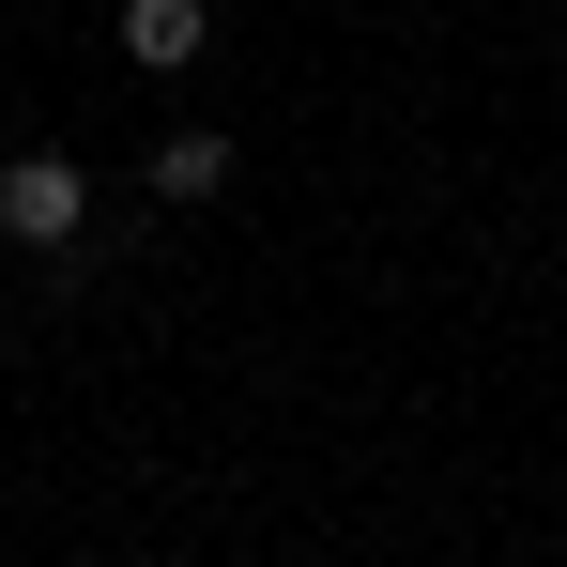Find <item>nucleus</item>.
I'll use <instances>...</instances> for the list:
<instances>
[{
  "label": "nucleus",
  "instance_id": "7ed1b4c3",
  "mask_svg": "<svg viewBox=\"0 0 567 567\" xmlns=\"http://www.w3.org/2000/svg\"><path fill=\"white\" fill-rule=\"evenodd\" d=\"M230 169H246V138H215V123L154 138V199H230Z\"/></svg>",
  "mask_w": 567,
  "mask_h": 567
},
{
  "label": "nucleus",
  "instance_id": "f257e3e1",
  "mask_svg": "<svg viewBox=\"0 0 567 567\" xmlns=\"http://www.w3.org/2000/svg\"><path fill=\"white\" fill-rule=\"evenodd\" d=\"M78 230H93V169L78 154H0V246L16 261H62Z\"/></svg>",
  "mask_w": 567,
  "mask_h": 567
},
{
  "label": "nucleus",
  "instance_id": "f03ea898",
  "mask_svg": "<svg viewBox=\"0 0 567 567\" xmlns=\"http://www.w3.org/2000/svg\"><path fill=\"white\" fill-rule=\"evenodd\" d=\"M199 31H215L199 0H123V62H138V78H185V62H199Z\"/></svg>",
  "mask_w": 567,
  "mask_h": 567
}]
</instances>
